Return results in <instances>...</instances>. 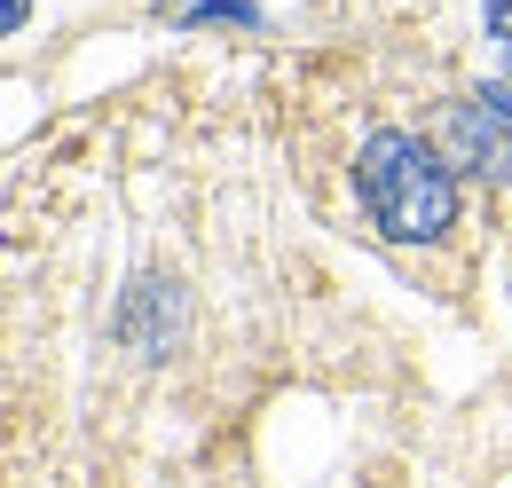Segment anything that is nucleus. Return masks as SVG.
I'll use <instances>...</instances> for the list:
<instances>
[{"label": "nucleus", "mask_w": 512, "mask_h": 488, "mask_svg": "<svg viewBox=\"0 0 512 488\" xmlns=\"http://www.w3.org/2000/svg\"><path fill=\"white\" fill-rule=\"evenodd\" d=\"M442 158L465 166V174H489V182H512V119L473 95V103H449L442 111Z\"/></svg>", "instance_id": "nucleus-2"}, {"label": "nucleus", "mask_w": 512, "mask_h": 488, "mask_svg": "<svg viewBox=\"0 0 512 488\" xmlns=\"http://www.w3.org/2000/svg\"><path fill=\"white\" fill-rule=\"evenodd\" d=\"M481 16H489V40H497L505 63H512V0H481Z\"/></svg>", "instance_id": "nucleus-4"}, {"label": "nucleus", "mask_w": 512, "mask_h": 488, "mask_svg": "<svg viewBox=\"0 0 512 488\" xmlns=\"http://www.w3.org/2000/svg\"><path fill=\"white\" fill-rule=\"evenodd\" d=\"M355 197H363V213H371L379 237L434 244V237H449V221H457V166H449L434 142L386 126V134H371V142L355 150Z\"/></svg>", "instance_id": "nucleus-1"}, {"label": "nucleus", "mask_w": 512, "mask_h": 488, "mask_svg": "<svg viewBox=\"0 0 512 488\" xmlns=\"http://www.w3.org/2000/svg\"><path fill=\"white\" fill-rule=\"evenodd\" d=\"M174 331H182V292L174 284H158V276H142L127 300H119V339H127L134 355H166L174 347Z\"/></svg>", "instance_id": "nucleus-3"}, {"label": "nucleus", "mask_w": 512, "mask_h": 488, "mask_svg": "<svg viewBox=\"0 0 512 488\" xmlns=\"http://www.w3.org/2000/svg\"><path fill=\"white\" fill-rule=\"evenodd\" d=\"M0 16H8V32H24V16H32V0H0Z\"/></svg>", "instance_id": "nucleus-5"}, {"label": "nucleus", "mask_w": 512, "mask_h": 488, "mask_svg": "<svg viewBox=\"0 0 512 488\" xmlns=\"http://www.w3.org/2000/svg\"><path fill=\"white\" fill-rule=\"evenodd\" d=\"M481 95H489V103H497V111L512 119V87H481Z\"/></svg>", "instance_id": "nucleus-6"}]
</instances>
